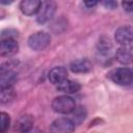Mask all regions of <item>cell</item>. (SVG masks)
<instances>
[{
	"label": "cell",
	"instance_id": "22",
	"mask_svg": "<svg viewBox=\"0 0 133 133\" xmlns=\"http://www.w3.org/2000/svg\"><path fill=\"white\" fill-rule=\"evenodd\" d=\"M25 133H44L42 130H39L38 128H34V127H32L30 130H28L27 132H25Z\"/></svg>",
	"mask_w": 133,
	"mask_h": 133
},
{
	"label": "cell",
	"instance_id": "20",
	"mask_svg": "<svg viewBox=\"0 0 133 133\" xmlns=\"http://www.w3.org/2000/svg\"><path fill=\"white\" fill-rule=\"evenodd\" d=\"M122 5H123L124 9L127 12H131L132 11V7H133V3L132 2H122Z\"/></svg>",
	"mask_w": 133,
	"mask_h": 133
},
{
	"label": "cell",
	"instance_id": "4",
	"mask_svg": "<svg viewBox=\"0 0 133 133\" xmlns=\"http://www.w3.org/2000/svg\"><path fill=\"white\" fill-rule=\"evenodd\" d=\"M75 107H76L75 100L68 95L58 96L52 101V109L56 113L69 114L75 109Z\"/></svg>",
	"mask_w": 133,
	"mask_h": 133
},
{
	"label": "cell",
	"instance_id": "12",
	"mask_svg": "<svg viewBox=\"0 0 133 133\" xmlns=\"http://www.w3.org/2000/svg\"><path fill=\"white\" fill-rule=\"evenodd\" d=\"M81 85L77 82V81H73L70 79H65L64 81H62L61 83H59L57 85V90L60 92H63L64 95H72V94H76L80 90Z\"/></svg>",
	"mask_w": 133,
	"mask_h": 133
},
{
	"label": "cell",
	"instance_id": "16",
	"mask_svg": "<svg viewBox=\"0 0 133 133\" xmlns=\"http://www.w3.org/2000/svg\"><path fill=\"white\" fill-rule=\"evenodd\" d=\"M72 113V122L76 125H80L86 117V110L84 109V107L79 106V107H75V109L71 112Z\"/></svg>",
	"mask_w": 133,
	"mask_h": 133
},
{
	"label": "cell",
	"instance_id": "1",
	"mask_svg": "<svg viewBox=\"0 0 133 133\" xmlns=\"http://www.w3.org/2000/svg\"><path fill=\"white\" fill-rule=\"evenodd\" d=\"M16 31L5 30L0 33V56L10 57L18 53L19 44L16 39Z\"/></svg>",
	"mask_w": 133,
	"mask_h": 133
},
{
	"label": "cell",
	"instance_id": "9",
	"mask_svg": "<svg viewBox=\"0 0 133 133\" xmlns=\"http://www.w3.org/2000/svg\"><path fill=\"white\" fill-rule=\"evenodd\" d=\"M91 62L86 58L75 59L70 64V70L76 74H85L91 70Z\"/></svg>",
	"mask_w": 133,
	"mask_h": 133
},
{
	"label": "cell",
	"instance_id": "17",
	"mask_svg": "<svg viewBox=\"0 0 133 133\" xmlns=\"http://www.w3.org/2000/svg\"><path fill=\"white\" fill-rule=\"evenodd\" d=\"M15 98V89L14 87L0 88V103L7 104L11 102Z\"/></svg>",
	"mask_w": 133,
	"mask_h": 133
},
{
	"label": "cell",
	"instance_id": "21",
	"mask_svg": "<svg viewBox=\"0 0 133 133\" xmlns=\"http://www.w3.org/2000/svg\"><path fill=\"white\" fill-rule=\"evenodd\" d=\"M83 4H84L86 7L90 8V7L95 6V5H97V4H98V2H96V1H85V2H83Z\"/></svg>",
	"mask_w": 133,
	"mask_h": 133
},
{
	"label": "cell",
	"instance_id": "10",
	"mask_svg": "<svg viewBox=\"0 0 133 133\" xmlns=\"http://www.w3.org/2000/svg\"><path fill=\"white\" fill-rule=\"evenodd\" d=\"M48 78L52 84L58 85L59 83L68 79V71L63 66H55L49 72Z\"/></svg>",
	"mask_w": 133,
	"mask_h": 133
},
{
	"label": "cell",
	"instance_id": "18",
	"mask_svg": "<svg viewBox=\"0 0 133 133\" xmlns=\"http://www.w3.org/2000/svg\"><path fill=\"white\" fill-rule=\"evenodd\" d=\"M10 125V117L6 112L0 111V133H5Z\"/></svg>",
	"mask_w": 133,
	"mask_h": 133
},
{
	"label": "cell",
	"instance_id": "19",
	"mask_svg": "<svg viewBox=\"0 0 133 133\" xmlns=\"http://www.w3.org/2000/svg\"><path fill=\"white\" fill-rule=\"evenodd\" d=\"M102 5H104L106 8H109V9H113L116 7L117 3L115 1H103L102 2Z\"/></svg>",
	"mask_w": 133,
	"mask_h": 133
},
{
	"label": "cell",
	"instance_id": "3",
	"mask_svg": "<svg viewBox=\"0 0 133 133\" xmlns=\"http://www.w3.org/2000/svg\"><path fill=\"white\" fill-rule=\"evenodd\" d=\"M108 78L117 85L128 86L133 81V73L129 68H117L108 73Z\"/></svg>",
	"mask_w": 133,
	"mask_h": 133
},
{
	"label": "cell",
	"instance_id": "14",
	"mask_svg": "<svg viewBox=\"0 0 133 133\" xmlns=\"http://www.w3.org/2000/svg\"><path fill=\"white\" fill-rule=\"evenodd\" d=\"M116 60L122 64H130L132 62V49L130 46H121L115 52Z\"/></svg>",
	"mask_w": 133,
	"mask_h": 133
},
{
	"label": "cell",
	"instance_id": "6",
	"mask_svg": "<svg viewBox=\"0 0 133 133\" xmlns=\"http://www.w3.org/2000/svg\"><path fill=\"white\" fill-rule=\"evenodd\" d=\"M56 12V3L54 1H42L41 6L36 12V21L39 24L50 22Z\"/></svg>",
	"mask_w": 133,
	"mask_h": 133
},
{
	"label": "cell",
	"instance_id": "13",
	"mask_svg": "<svg viewBox=\"0 0 133 133\" xmlns=\"http://www.w3.org/2000/svg\"><path fill=\"white\" fill-rule=\"evenodd\" d=\"M33 123H34V119L30 114H24L20 116L16 122L15 130L20 133H25L33 127Z\"/></svg>",
	"mask_w": 133,
	"mask_h": 133
},
{
	"label": "cell",
	"instance_id": "2",
	"mask_svg": "<svg viewBox=\"0 0 133 133\" xmlns=\"http://www.w3.org/2000/svg\"><path fill=\"white\" fill-rule=\"evenodd\" d=\"M18 66V61L8 60L0 64V88L12 87L18 79V73L16 68Z\"/></svg>",
	"mask_w": 133,
	"mask_h": 133
},
{
	"label": "cell",
	"instance_id": "8",
	"mask_svg": "<svg viewBox=\"0 0 133 133\" xmlns=\"http://www.w3.org/2000/svg\"><path fill=\"white\" fill-rule=\"evenodd\" d=\"M114 39L121 46H130L132 43V28L130 26H123L116 29Z\"/></svg>",
	"mask_w": 133,
	"mask_h": 133
},
{
	"label": "cell",
	"instance_id": "5",
	"mask_svg": "<svg viewBox=\"0 0 133 133\" xmlns=\"http://www.w3.org/2000/svg\"><path fill=\"white\" fill-rule=\"evenodd\" d=\"M28 46L33 51H43L51 43V36L45 31H37L28 37Z\"/></svg>",
	"mask_w": 133,
	"mask_h": 133
},
{
	"label": "cell",
	"instance_id": "23",
	"mask_svg": "<svg viewBox=\"0 0 133 133\" xmlns=\"http://www.w3.org/2000/svg\"><path fill=\"white\" fill-rule=\"evenodd\" d=\"M0 18H1V17H0Z\"/></svg>",
	"mask_w": 133,
	"mask_h": 133
},
{
	"label": "cell",
	"instance_id": "11",
	"mask_svg": "<svg viewBox=\"0 0 133 133\" xmlns=\"http://www.w3.org/2000/svg\"><path fill=\"white\" fill-rule=\"evenodd\" d=\"M41 2L42 1L38 0H23L20 3V10L22 11V14L26 16L36 15L41 6Z\"/></svg>",
	"mask_w": 133,
	"mask_h": 133
},
{
	"label": "cell",
	"instance_id": "7",
	"mask_svg": "<svg viewBox=\"0 0 133 133\" xmlns=\"http://www.w3.org/2000/svg\"><path fill=\"white\" fill-rule=\"evenodd\" d=\"M75 130V124L71 118L58 117L50 125V133H73Z\"/></svg>",
	"mask_w": 133,
	"mask_h": 133
},
{
	"label": "cell",
	"instance_id": "15",
	"mask_svg": "<svg viewBox=\"0 0 133 133\" xmlns=\"http://www.w3.org/2000/svg\"><path fill=\"white\" fill-rule=\"evenodd\" d=\"M97 47H98V52L102 55H109L112 50V44H111L110 39L105 36H103L99 39Z\"/></svg>",
	"mask_w": 133,
	"mask_h": 133
}]
</instances>
